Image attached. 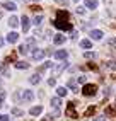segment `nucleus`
<instances>
[{
    "label": "nucleus",
    "instance_id": "obj_1",
    "mask_svg": "<svg viewBox=\"0 0 116 121\" xmlns=\"http://www.w3.org/2000/svg\"><path fill=\"white\" fill-rule=\"evenodd\" d=\"M53 26L62 29V31H72V24H70V14L67 10H58L56 12V19L53 21Z\"/></svg>",
    "mask_w": 116,
    "mask_h": 121
},
{
    "label": "nucleus",
    "instance_id": "obj_2",
    "mask_svg": "<svg viewBox=\"0 0 116 121\" xmlns=\"http://www.w3.org/2000/svg\"><path fill=\"white\" fill-rule=\"evenodd\" d=\"M82 94H84L85 97L96 95V94H97V85H94V84H85L84 87H82Z\"/></svg>",
    "mask_w": 116,
    "mask_h": 121
},
{
    "label": "nucleus",
    "instance_id": "obj_3",
    "mask_svg": "<svg viewBox=\"0 0 116 121\" xmlns=\"http://www.w3.org/2000/svg\"><path fill=\"white\" fill-rule=\"evenodd\" d=\"M75 104H77V102H68V104H67V111H65V114H67L68 118H72V119H77V118H79L77 111H75Z\"/></svg>",
    "mask_w": 116,
    "mask_h": 121
},
{
    "label": "nucleus",
    "instance_id": "obj_4",
    "mask_svg": "<svg viewBox=\"0 0 116 121\" xmlns=\"http://www.w3.org/2000/svg\"><path fill=\"white\" fill-rule=\"evenodd\" d=\"M32 99H34V94H32V91H22V101L31 102Z\"/></svg>",
    "mask_w": 116,
    "mask_h": 121
},
{
    "label": "nucleus",
    "instance_id": "obj_5",
    "mask_svg": "<svg viewBox=\"0 0 116 121\" xmlns=\"http://www.w3.org/2000/svg\"><path fill=\"white\" fill-rule=\"evenodd\" d=\"M67 56H68V51H65V50L55 51V58H56V60H67Z\"/></svg>",
    "mask_w": 116,
    "mask_h": 121
},
{
    "label": "nucleus",
    "instance_id": "obj_6",
    "mask_svg": "<svg viewBox=\"0 0 116 121\" xmlns=\"http://www.w3.org/2000/svg\"><path fill=\"white\" fill-rule=\"evenodd\" d=\"M45 50H34V51H32V60H41V58H45Z\"/></svg>",
    "mask_w": 116,
    "mask_h": 121
},
{
    "label": "nucleus",
    "instance_id": "obj_7",
    "mask_svg": "<svg viewBox=\"0 0 116 121\" xmlns=\"http://www.w3.org/2000/svg\"><path fill=\"white\" fill-rule=\"evenodd\" d=\"M21 22H22V31H24V33H27V31H29V19H27V15H22Z\"/></svg>",
    "mask_w": 116,
    "mask_h": 121
},
{
    "label": "nucleus",
    "instance_id": "obj_8",
    "mask_svg": "<svg viewBox=\"0 0 116 121\" xmlns=\"http://www.w3.org/2000/svg\"><path fill=\"white\" fill-rule=\"evenodd\" d=\"M103 31H97V29H94V31H90V38L92 39H96V41H99V39H103Z\"/></svg>",
    "mask_w": 116,
    "mask_h": 121
},
{
    "label": "nucleus",
    "instance_id": "obj_9",
    "mask_svg": "<svg viewBox=\"0 0 116 121\" xmlns=\"http://www.w3.org/2000/svg\"><path fill=\"white\" fill-rule=\"evenodd\" d=\"M104 114L106 116H116V104L114 106H107L106 111H104Z\"/></svg>",
    "mask_w": 116,
    "mask_h": 121
},
{
    "label": "nucleus",
    "instance_id": "obj_10",
    "mask_svg": "<svg viewBox=\"0 0 116 121\" xmlns=\"http://www.w3.org/2000/svg\"><path fill=\"white\" fill-rule=\"evenodd\" d=\"M53 41H55V44H63V43H65V36L58 33V34H55V38H53Z\"/></svg>",
    "mask_w": 116,
    "mask_h": 121
},
{
    "label": "nucleus",
    "instance_id": "obj_11",
    "mask_svg": "<svg viewBox=\"0 0 116 121\" xmlns=\"http://www.w3.org/2000/svg\"><path fill=\"white\" fill-rule=\"evenodd\" d=\"M31 116H39L41 114V112H43V108H41V106H34V108H31Z\"/></svg>",
    "mask_w": 116,
    "mask_h": 121
},
{
    "label": "nucleus",
    "instance_id": "obj_12",
    "mask_svg": "<svg viewBox=\"0 0 116 121\" xmlns=\"http://www.w3.org/2000/svg\"><path fill=\"white\" fill-rule=\"evenodd\" d=\"M104 68H107V70H116V60H107V61L104 63Z\"/></svg>",
    "mask_w": 116,
    "mask_h": 121
},
{
    "label": "nucleus",
    "instance_id": "obj_13",
    "mask_svg": "<svg viewBox=\"0 0 116 121\" xmlns=\"http://www.w3.org/2000/svg\"><path fill=\"white\" fill-rule=\"evenodd\" d=\"M68 89H72V92H79V87H77V82H75V80H73V78H70L68 80Z\"/></svg>",
    "mask_w": 116,
    "mask_h": 121
},
{
    "label": "nucleus",
    "instance_id": "obj_14",
    "mask_svg": "<svg viewBox=\"0 0 116 121\" xmlns=\"http://www.w3.org/2000/svg\"><path fill=\"white\" fill-rule=\"evenodd\" d=\"M14 65H15V68H19V70H26V68H29V63H26V61H15Z\"/></svg>",
    "mask_w": 116,
    "mask_h": 121
},
{
    "label": "nucleus",
    "instance_id": "obj_15",
    "mask_svg": "<svg viewBox=\"0 0 116 121\" xmlns=\"http://www.w3.org/2000/svg\"><path fill=\"white\" fill-rule=\"evenodd\" d=\"M29 82H31L32 85H36V84H39V82H41V77H39V73H34V75H31V78H29Z\"/></svg>",
    "mask_w": 116,
    "mask_h": 121
},
{
    "label": "nucleus",
    "instance_id": "obj_16",
    "mask_svg": "<svg viewBox=\"0 0 116 121\" xmlns=\"http://www.w3.org/2000/svg\"><path fill=\"white\" fill-rule=\"evenodd\" d=\"M87 9H97V0H85Z\"/></svg>",
    "mask_w": 116,
    "mask_h": 121
},
{
    "label": "nucleus",
    "instance_id": "obj_17",
    "mask_svg": "<svg viewBox=\"0 0 116 121\" xmlns=\"http://www.w3.org/2000/svg\"><path fill=\"white\" fill-rule=\"evenodd\" d=\"M4 9H7V10H15V9H17V5H15L14 2H4Z\"/></svg>",
    "mask_w": 116,
    "mask_h": 121
},
{
    "label": "nucleus",
    "instance_id": "obj_18",
    "mask_svg": "<svg viewBox=\"0 0 116 121\" xmlns=\"http://www.w3.org/2000/svg\"><path fill=\"white\" fill-rule=\"evenodd\" d=\"M17 39H19V34L17 33H10L9 36H7V41H9V43H15Z\"/></svg>",
    "mask_w": 116,
    "mask_h": 121
},
{
    "label": "nucleus",
    "instance_id": "obj_19",
    "mask_svg": "<svg viewBox=\"0 0 116 121\" xmlns=\"http://www.w3.org/2000/svg\"><path fill=\"white\" fill-rule=\"evenodd\" d=\"M67 67H68V63H67V61H63V63H60V65L55 68V72H56V73H62V72L67 68Z\"/></svg>",
    "mask_w": 116,
    "mask_h": 121
},
{
    "label": "nucleus",
    "instance_id": "obj_20",
    "mask_svg": "<svg viewBox=\"0 0 116 121\" xmlns=\"http://www.w3.org/2000/svg\"><path fill=\"white\" fill-rule=\"evenodd\" d=\"M80 46L85 48V50H89V48H92V43H90L89 39H82V41H80Z\"/></svg>",
    "mask_w": 116,
    "mask_h": 121
},
{
    "label": "nucleus",
    "instance_id": "obj_21",
    "mask_svg": "<svg viewBox=\"0 0 116 121\" xmlns=\"http://www.w3.org/2000/svg\"><path fill=\"white\" fill-rule=\"evenodd\" d=\"M94 112H96V108H94V106L87 108V109H85V118H89V116H94Z\"/></svg>",
    "mask_w": 116,
    "mask_h": 121
},
{
    "label": "nucleus",
    "instance_id": "obj_22",
    "mask_svg": "<svg viewBox=\"0 0 116 121\" xmlns=\"http://www.w3.org/2000/svg\"><path fill=\"white\" fill-rule=\"evenodd\" d=\"M67 92H68V91H67L65 87H58V89H56V94L60 95V97H63V95H67Z\"/></svg>",
    "mask_w": 116,
    "mask_h": 121
},
{
    "label": "nucleus",
    "instance_id": "obj_23",
    "mask_svg": "<svg viewBox=\"0 0 116 121\" xmlns=\"http://www.w3.org/2000/svg\"><path fill=\"white\" fill-rule=\"evenodd\" d=\"M60 104H62V101L58 99V97H53V99H51V106H53L55 109H58V108H60Z\"/></svg>",
    "mask_w": 116,
    "mask_h": 121
},
{
    "label": "nucleus",
    "instance_id": "obj_24",
    "mask_svg": "<svg viewBox=\"0 0 116 121\" xmlns=\"http://www.w3.org/2000/svg\"><path fill=\"white\" fill-rule=\"evenodd\" d=\"M17 24H19V19H17V17H10V19H9V26L17 27Z\"/></svg>",
    "mask_w": 116,
    "mask_h": 121
},
{
    "label": "nucleus",
    "instance_id": "obj_25",
    "mask_svg": "<svg viewBox=\"0 0 116 121\" xmlns=\"http://www.w3.org/2000/svg\"><path fill=\"white\" fill-rule=\"evenodd\" d=\"M10 61H14V63L17 61V60H15V53H10V55L5 58V61H4V63H10Z\"/></svg>",
    "mask_w": 116,
    "mask_h": 121
},
{
    "label": "nucleus",
    "instance_id": "obj_26",
    "mask_svg": "<svg viewBox=\"0 0 116 121\" xmlns=\"http://www.w3.org/2000/svg\"><path fill=\"white\" fill-rule=\"evenodd\" d=\"M27 51H29V50H27V44H21V46H19V53H21V55H27Z\"/></svg>",
    "mask_w": 116,
    "mask_h": 121
},
{
    "label": "nucleus",
    "instance_id": "obj_27",
    "mask_svg": "<svg viewBox=\"0 0 116 121\" xmlns=\"http://www.w3.org/2000/svg\"><path fill=\"white\" fill-rule=\"evenodd\" d=\"M12 114H14V116H22L24 112H22V109H19V108H14V109H12Z\"/></svg>",
    "mask_w": 116,
    "mask_h": 121
},
{
    "label": "nucleus",
    "instance_id": "obj_28",
    "mask_svg": "<svg viewBox=\"0 0 116 121\" xmlns=\"http://www.w3.org/2000/svg\"><path fill=\"white\" fill-rule=\"evenodd\" d=\"M32 22H34L36 26H39V24L43 22V15H36V17H34V21H32Z\"/></svg>",
    "mask_w": 116,
    "mask_h": 121
},
{
    "label": "nucleus",
    "instance_id": "obj_29",
    "mask_svg": "<svg viewBox=\"0 0 116 121\" xmlns=\"http://www.w3.org/2000/svg\"><path fill=\"white\" fill-rule=\"evenodd\" d=\"M26 44H27V48H29V46L32 48V46H34V44H36V41H34V39H32V38H29V39H27V43H26Z\"/></svg>",
    "mask_w": 116,
    "mask_h": 121
},
{
    "label": "nucleus",
    "instance_id": "obj_30",
    "mask_svg": "<svg viewBox=\"0 0 116 121\" xmlns=\"http://www.w3.org/2000/svg\"><path fill=\"white\" fill-rule=\"evenodd\" d=\"M4 99H5V92L0 91V108H2V104H4Z\"/></svg>",
    "mask_w": 116,
    "mask_h": 121
},
{
    "label": "nucleus",
    "instance_id": "obj_31",
    "mask_svg": "<svg viewBox=\"0 0 116 121\" xmlns=\"http://www.w3.org/2000/svg\"><path fill=\"white\" fill-rule=\"evenodd\" d=\"M0 121H12V118L5 116V114H0Z\"/></svg>",
    "mask_w": 116,
    "mask_h": 121
},
{
    "label": "nucleus",
    "instance_id": "obj_32",
    "mask_svg": "<svg viewBox=\"0 0 116 121\" xmlns=\"http://www.w3.org/2000/svg\"><path fill=\"white\" fill-rule=\"evenodd\" d=\"M104 95H106V97H109V95H111V87H106L104 89Z\"/></svg>",
    "mask_w": 116,
    "mask_h": 121
},
{
    "label": "nucleus",
    "instance_id": "obj_33",
    "mask_svg": "<svg viewBox=\"0 0 116 121\" xmlns=\"http://www.w3.org/2000/svg\"><path fill=\"white\" fill-rule=\"evenodd\" d=\"M31 10H32V12H39L41 7H39V5H31Z\"/></svg>",
    "mask_w": 116,
    "mask_h": 121
},
{
    "label": "nucleus",
    "instance_id": "obj_34",
    "mask_svg": "<svg viewBox=\"0 0 116 121\" xmlns=\"http://www.w3.org/2000/svg\"><path fill=\"white\" fill-rule=\"evenodd\" d=\"M85 80H87L85 75H80V77H79V84H84V85H85Z\"/></svg>",
    "mask_w": 116,
    "mask_h": 121
},
{
    "label": "nucleus",
    "instance_id": "obj_35",
    "mask_svg": "<svg viewBox=\"0 0 116 121\" xmlns=\"http://www.w3.org/2000/svg\"><path fill=\"white\" fill-rule=\"evenodd\" d=\"M85 58H96V53H90V51H87V53H85Z\"/></svg>",
    "mask_w": 116,
    "mask_h": 121
},
{
    "label": "nucleus",
    "instance_id": "obj_36",
    "mask_svg": "<svg viewBox=\"0 0 116 121\" xmlns=\"http://www.w3.org/2000/svg\"><path fill=\"white\" fill-rule=\"evenodd\" d=\"M107 44H116V38H109L107 39Z\"/></svg>",
    "mask_w": 116,
    "mask_h": 121
},
{
    "label": "nucleus",
    "instance_id": "obj_37",
    "mask_svg": "<svg viewBox=\"0 0 116 121\" xmlns=\"http://www.w3.org/2000/svg\"><path fill=\"white\" fill-rule=\"evenodd\" d=\"M53 119H55V118H53L51 114H49V116H45V118H43V121H53Z\"/></svg>",
    "mask_w": 116,
    "mask_h": 121
},
{
    "label": "nucleus",
    "instance_id": "obj_38",
    "mask_svg": "<svg viewBox=\"0 0 116 121\" xmlns=\"http://www.w3.org/2000/svg\"><path fill=\"white\" fill-rule=\"evenodd\" d=\"M89 68H90V70H97V65H94V63H89Z\"/></svg>",
    "mask_w": 116,
    "mask_h": 121
},
{
    "label": "nucleus",
    "instance_id": "obj_39",
    "mask_svg": "<svg viewBox=\"0 0 116 121\" xmlns=\"http://www.w3.org/2000/svg\"><path fill=\"white\" fill-rule=\"evenodd\" d=\"M48 84H49V85H55V84H56V80H55V78H49V80H48Z\"/></svg>",
    "mask_w": 116,
    "mask_h": 121
},
{
    "label": "nucleus",
    "instance_id": "obj_40",
    "mask_svg": "<svg viewBox=\"0 0 116 121\" xmlns=\"http://www.w3.org/2000/svg\"><path fill=\"white\" fill-rule=\"evenodd\" d=\"M77 14H84V9H82V7H77Z\"/></svg>",
    "mask_w": 116,
    "mask_h": 121
},
{
    "label": "nucleus",
    "instance_id": "obj_41",
    "mask_svg": "<svg viewBox=\"0 0 116 121\" xmlns=\"http://www.w3.org/2000/svg\"><path fill=\"white\" fill-rule=\"evenodd\" d=\"M97 121H106V119L104 118H97Z\"/></svg>",
    "mask_w": 116,
    "mask_h": 121
},
{
    "label": "nucleus",
    "instance_id": "obj_42",
    "mask_svg": "<svg viewBox=\"0 0 116 121\" xmlns=\"http://www.w3.org/2000/svg\"><path fill=\"white\" fill-rule=\"evenodd\" d=\"M2 44H4V39H2V38H0V46H2Z\"/></svg>",
    "mask_w": 116,
    "mask_h": 121
},
{
    "label": "nucleus",
    "instance_id": "obj_43",
    "mask_svg": "<svg viewBox=\"0 0 116 121\" xmlns=\"http://www.w3.org/2000/svg\"><path fill=\"white\" fill-rule=\"evenodd\" d=\"M73 2H79V0H73Z\"/></svg>",
    "mask_w": 116,
    "mask_h": 121
},
{
    "label": "nucleus",
    "instance_id": "obj_44",
    "mask_svg": "<svg viewBox=\"0 0 116 121\" xmlns=\"http://www.w3.org/2000/svg\"><path fill=\"white\" fill-rule=\"evenodd\" d=\"M0 19H2V14H0Z\"/></svg>",
    "mask_w": 116,
    "mask_h": 121
},
{
    "label": "nucleus",
    "instance_id": "obj_45",
    "mask_svg": "<svg viewBox=\"0 0 116 121\" xmlns=\"http://www.w3.org/2000/svg\"><path fill=\"white\" fill-rule=\"evenodd\" d=\"M34 2H39V0H34Z\"/></svg>",
    "mask_w": 116,
    "mask_h": 121
}]
</instances>
